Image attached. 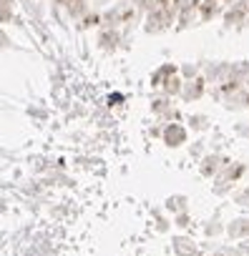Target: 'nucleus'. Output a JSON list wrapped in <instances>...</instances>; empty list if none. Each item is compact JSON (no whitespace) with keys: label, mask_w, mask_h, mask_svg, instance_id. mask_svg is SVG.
I'll use <instances>...</instances> for the list:
<instances>
[{"label":"nucleus","mask_w":249,"mask_h":256,"mask_svg":"<svg viewBox=\"0 0 249 256\" xmlns=\"http://www.w3.org/2000/svg\"><path fill=\"white\" fill-rule=\"evenodd\" d=\"M184 138H186L184 128H179V126L166 128V144H169V146H179V144H184Z\"/></svg>","instance_id":"obj_1"}]
</instances>
